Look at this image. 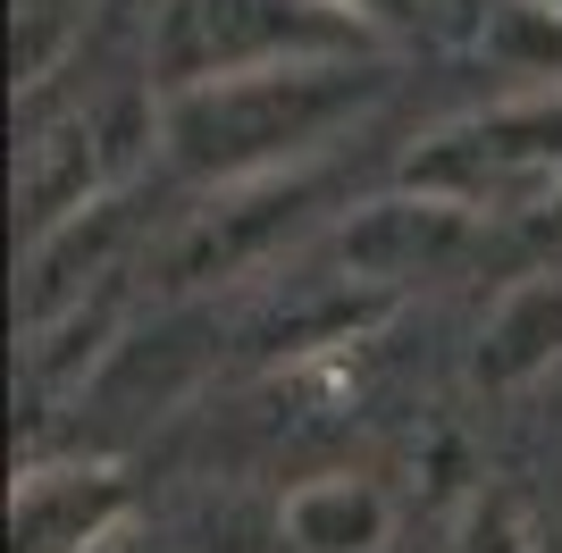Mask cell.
<instances>
[{"instance_id": "cell-1", "label": "cell", "mask_w": 562, "mask_h": 553, "mask_svg": "<svg viewBox=\"0 0 562 553\" xmlns=\"http://www.w3.org/2000/svg\"><path fill=\"white\" fill-rule=\"evenodd\" d=\"M378 92H386V50H345V59H294V68L160 92L151 110H160V151L177 177L244 184L319 160L328 135H345Z\"/></svg>"}, {"instance_id": "cell-2", "label": "cell", "mask_w": 562, "mask_h": 553, "mask_svg": "<svg viewBox=\"0 0 562 553\" xmlns=\"http://www.w3.org/2000/svg\"><path fill=\"white\" fill-rule=\"evenodd\" d=\"M386 50V25L352 0H160L143 43V92H193L218 76H260L294 59Z\"/></svg>"}, {"instance_id": "cell-3", "label": "cell", "mask_w": 562, "mask_h": 553, "mask_svg": "<svg viewBox=\"0 0 562 553\" xmlns=\"http://www.w3.org/2000/svg\"><path fill=\"white\" fill-rule=\"evenodd\" d=\"M395 184H420L437 202H462L479 218H529L546 193H562V92H520L495 110H470L403 160Z\"/></svg>"}, {"instance_id": "cell-4", "label": "cell", "mask_w": 562, "mask_h": 553, "mask_svg": "<svg viewBox=\"0 0 562 553\" xmlns=\"http://www.w3.org/2000/svg\"><path fill=\"white\" fill-rule=\"evenodd\" d=\"M328 202V177L319 168H278V177H244V184H218L211 202L186 218V235L168 244L160 260V285H218V276H244L252 260H269L285 235L303 227L311 210Z\"/></svg>"}, {"instance_id": "cell-5", "label": "cell", "mask_w": 562, "mask_h": 553, "mask_svg": "<svg viewBox=\"0 0 562 553\" xmlns=\"http://www.w3.org/2000/svg\"><path fill=\"white\" fill-rule=\"evenodd\" d=\"M470 235H479V210L437 202L420 184H395L386 202H361L336 227V260L352 276H370V285H412V276L453 269L470 252Z\"/></svg>"}, {"instance_id": "cell-6", "label": "cell", "mask_w": 562, "mask_h": 553, "mask_svg": "<svg viewBox=\"0 0 562 553\" xmlns=\"http://www.w3.org/2000/svg\"><path fill=\"white\" fill-rule=\"evenodd\" d=\"M126 520H135V486L110 461L25 470L9 495V545L18 553H101Z\"/></svg>"}, {"instance_id": "cell-7", "label": "cell", "mask_w": 562, "mask_h": 553, "mask_svg": "<svg viewBox=\"0 0 562 553\" xmlns=\"http://www.w3.org/2000/svg\"><path fill=\"white\" fill-rule=\"evenodd\" d=\"M110 193V151H101V126L85 110L34 126L18 151V202H25V244H43L50 227H68L76 210H93Z\"/></svg>"}, {"instance_id": "cell-8", "label": "cell", "mask_w": 562, "mask_h": 553, "mask_svg": "<svg viewBox=\"0 0 562 553\" xmlns=\"http://www.w3.org/2000/svg\"><path fill=\"white\" fill-rule=\"evenodd\" d=\"M554 361H562V269H529L495 294L487 327H479V352H470V386L520 394Z\"/></svg>"}, {"instance_id": "cell-9", "label": "cell", "mask_w": 562, "mask_h": 553, "mask_svg": "<svg viewBox=\"0 0 562 553\" xmlns=\"http://www.w3.org/2000/svg\"><path fill=\"white\" fill-rule=\"evenodd\" d=\"M285 537L294 553H378L395 537V504L378 478H352V470H319V478L285 486Z\"/></svg>"}, {"instance_id": "cell-10", "label": "cell", "mask_w": 562, "mask_h": 553, "mask_svg": "<svg viewBox=\"0 0 562 553\" xmlns=\"http://www.w3.org/2000/svg\"><path fill=\"white\" fill-rule=\"evenodd\" d=\"M479 59L513 84L562 92V0H487L479 18Z\"/></svg>"}, {"instance_id": "cell-11", "label": "cell", "mask_w": 562, "mask_h": 553, "mask_svg": "<svg viewBox=\"0 0 562 553\" xmlns=\"http://www.w3.org/2000/svg\"><path fill=\"white\" fill-rule=\"evenodd\" d=\"M453 553H546L538 504H529L520 486H504V478L470 486L462 520H453Z\"/></svg>"}, {"instance_id": "cell-12", "label": "cell", "mask_w": 562, "mask_h": 553, "mask_svg": "<svg viewBox=\"0 0 562 553\" xmlns=\"http://www.w3.org/2000/svg\"><path fill=\"white\" fill-rule=\"evenodd\" d=\"M93 0H18V84H43L50 59L76 43Z\"/></svg>"}, {"instance_id": "cell-13", "label": "cell", "mask_w": 562, "mask_h": 553, "mask_svg": "<svg viewBox=\"0 0 562 553\" xmlns=\"http://www.w3.org/2000/svg\"><path fill=\"white\" fill-rule=\"evenodd\" d=\"M352 9H370V18L386 25V34H403V25L420 18V0H352Z\"/></svg>"}]
</instances>
